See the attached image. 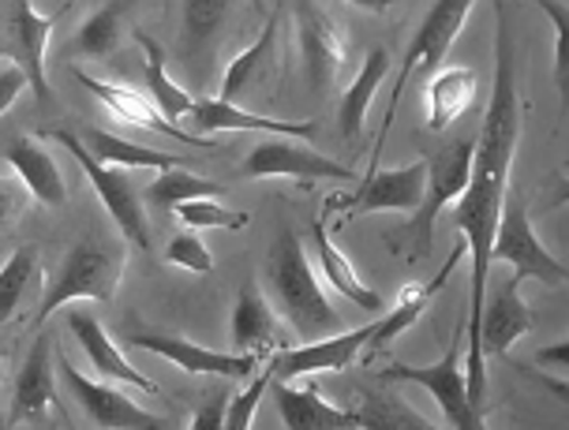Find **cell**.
<instances>
[{
  "mask_svg": "<svg viewBox=\"0 0 569 430\" xmlns=\"http://www.w3.org/2000/svg\"><path fill=\"white\" fill-rule=\"evenodd\" d=\"M232 4L237 0H184V46L191 60L213 49Z\"/></svg>",
  "mask_w": 569,
  "mask_h": 430,
  "instance_id": "cell-31",
  "label": "cell"
},
{
  "mask_svg": "<svg viewBox=\"0 0 569 430\" xmlns=\"http://www.w3.org/2000/svg\"><path fill=\"white\" fill-rule=\"evenodd\" d=\"M60 147H64L71 158L79 161V169H83V177L90 180V188L98 191L101 207L109 210V218L117 221L120 237L128 243H136L139 251H150V221L147 213H142V202L136 188H131V180L120 172V166H106V161H98L94 153L83 139H76L71 131H49Z\"/></svg>",
  "mask_w": 569,
  "mask_h": 430,
  "instance_id": "cell-7",
  "label": "cell"
},
{
  "mask_svg": "<svg viewBox=\"0 0 569 430\" xmlns=\"http://www.w3.org/2000/svg\"><path fill=\"white\" fill-rule=\"evenodd\" d=\"M232 348H237V352L267 356V360L284 348L281 326L270 314V307L259 296L256 284H248V289L237 296V311H232Z\"/></svg>",
  "mask_w": 569,
  "mask_h": 430,
  "instance_id": "cell-25",
  "label": "cell"
},
{
  "mask_svg": "<svg viewBox=\"0 0 569 430\" xmlns=\"http://www.w3.org/2000/svg\"><path fill=\"white\" fill-rule=\"evenodd\" d=\"M120 19H124V0H113V4L98 8L94 16L79 27L76 34V49L90 60H106L117 53L120 46Z\"/></svg>",
  "mask_w": 569,
  "mask_h": 430,
  "instance_id": "cell-34",
  "label": "cell"
},
{
  "mask_svg": "<svg viewBox=\"0 0 569 430\" xmlns=\"http://www.w3.org/2000/svg\"><path fill=\"white\" fill-rule=\"evenodd\" d=\"M278 34H281V12H273L256 42L226 68V76H221V94H218L221 101L248 109L251 98H262V101L273 98V53H278Z\"/></svg>",
  "mask_w": 569,
  "mask_h": 430,
  "instance_id": "cell-15",
  "label": "cell"
},
{
  "mask_svg": "<svg viewBox=\"0 0 569 430\" xmlns=\"http://www.w3.org/2000/svg\"><path fill=\"white\" fill-rule=\"evenodd\" d=\"M476 0H435L431 12L423 16V23L416 27L409 49H405V60H401V71L398 79H393L390 87V106H386V117H382V131H379V142H375V158L382 153L386 147V136H390V124L393 117H398L401 109V98L409 83L416 79H427L435 68L442 64V57L450 53V46L457 42V34H461L465 19H469Z\"/></svg>",
  "mask_w": 569,
  "mask_h": 430,
  "instance_id": "cell-5",
  "label": "cell"
},
{
  "mask_svg": "<svg viewBox=\"0 0 569 430\" xmlns=\"http://www.w3.org/2000/svg\"><path fill=\"white\" fill-rule=\"evenodd\" d=\"M297 34L303 53V76H308L311 94L333 87L345 64V34L333 19L322 12L319 0H297Z\"/></svg>",
  "mask_w": 569,
  "mask_h": 430,
  "instance_id": "cell-13",
  "label": "cell"
},
{
  "mask_svg": "<svg viewBox=\"0 0 569 430\" xmlns=\"http://www.w3.org/2000/svg\"><path fill=\"white\" fill-rule=\"evenodd\" d=\"M352 412L360 427H431L409 404H401L398 397H386V393H363Z\"/></svg>",
  "mask_w": 569,
  "mask_h": 430,
  "instance_id": "cell-35",
  "label": "cell"
},
{
  "mask_svg": "<svg viewBox=\"0 0 569 430\" xmlns=\"http://www.w3.org/2000/svg\"><path fill=\"white\" fill-rule=\"evenodd\" d=\"M491 262H510L513 273H521V278H540L543 284L569 281V270L540 243V237L532 232V221H528V213H525V202L513 199V194L502 202Z\"/></svg>",
  "mask_w": 569,
  "mask_h": 430,
  "instance_id": "cell-9",
  "label": "cell"
},
{
  "mask_svg": "<svg viewBox=\"0 0 569 430\" xmlns=\"http://www.w3.org/2000/svg\"><path fill=\"white\" fill-rule=\"evenodd\" d=\"M270 393L278 401L281 423L289 430H345V427H360L356 423L352 408H333L322 401V389L308 386H292L289 378H273Z\"/></svg>",
  "mask_w": 569,
  "mask_h": 430,
  "instance_id": "cell-20",
  "label": "cell"
},
{
  "mask_svg": "<svg viewBox=\"0 0 569 430\" xmlns=\"http://www.w3.org/2000/svg\"><path fill=\"white\" fill-rule=\"evenodd\" d=\"M386 71H390V57H386V49H371L368 60L360 64V76L352 79V87L341 94V109H338V124H341V136L345 139H356L368 124V106L375 98V90L386 79Z\"/></svg>",
  "mask_w": 569,
  "mask_h": 430,
  "instance_id": "cell-29",
  "label": "cell"
},
{
  "mask_svg": "<svg viewBox=\"0 0 569 430\" xmlns=\"http://www.w3.org/2000/svg\"><path fill=\"white\" fill-rule=\"evenodd\" d=\"M57 363H60V378H64L68 389H71V397L83 404V412L90 416V423H94V427H106V430H158V427H169L161 416L139 408L128 393H120V389L106 386V382H94V378H87L83 371H76V363L64 360V356H60Z\"/></svg>",
  "mask_w": 569,
  "mask_h": 430,
  "instance_id": "cell-12",
  "label": "cell"
},
{
  "mask_svg": "<svg viewBox=\"0 0 569 430\" xmlns=\"http://www.w3.org/2000/svg\"><path fill=\"white\" fill-rule=\"evenodd\" d=\"M469 341V314L457 322L453 330V341H450V352L442 356L439 363L431 367H412V363H390L382 371L386 382H416L423 386L427 393L439 401L442 408V419L457 430H476L483 427V412L472 404V393H469V374H465V356H461V344Z\"/></svg>",
  "mask_w": 569,
  "mask_h": 430,
  "instance_id": "cell-6",
  "label": "cell"
},
{
  "mask_svg": "<svg viewBox=\"0 0 569 430\" xmlns=\"http://www.w3.org/2000/svg\"><path fill=\"white\" fill-rule=\"evenodd\" d=\"M352 8H363V12H375V16H382V12H390L398 0H349Z\"/></svg>",
  "mask_w": 569,
  "mask_h": 430,
  "instance_id": "cell-43",
  "label": "cell"
},
{
  "mask_svg": "<svg viewBox=\"0 0 569 430\" xmlns=\"http://www.w3.org/2000/svg\"><path fill=\"white\" fill-rule=\"evenodd\" d=\"M76 79L83 83L90 94H94L101 106H106L120 124H136V128H154V131H166V136L188 142V147H199V150H218V142L207 139V136H196V131H184L180 124L161 112L154 101H147L142 94H136L131 87H120V83H106V79H94L87 71H76Z\"/></svg>",
  "mask_w": 569,
  "mask_h": 430,
  "instance_id": "cell-17",
  "label": "cell"
},
{
  "mask_svg": "<svg viewBox=\"0 0 569 430\" xmlns=\"http://www.w3.org/2000/svg\"><path fill=\"white\" fill-rule=\"evenodd\" d=\"M57 19L42 16L34 8V0H16L12 12H8V38H4V57L19 60L30 76V90L38 94V101H49V79H46V46L53 34Z\"/></svg>",
  "mask_w": 569,
  "mask_h": 430,
  "instance_id": "cell-16",
  "label": "cell"
},
{
  "mask_svg": "<svg viewBox=\"0 0 569 430\" xmlns=\"http://www.w3.org/2000/svg\"><path fill=\"white\" fill-rule=\"evenodd\" d=\"M27 87H30L27 68L19 64V60H8L4 57V68H0V112L12 109L16 98H19V90H27Z\"/></svg>",
  "mask_w": 569,
  "mask_h": 430,
  "instance_id": "cell-40",
  "label": "cell"
},
{
  "mask_svg": "<svg viewBox=\"0 0 569 430\" xmlns=\"http://www.w3.org/2000/svg\"><path fill=\"white\" fill-rule=\"evenodd\" d=\"M270 382H273V371H270L267 363H262V371L251 374V386L229 401V412H226V427L229 430H248L251 427V419H256V408L262 401V393L270 389Z\"/></svg>",
  "mask_w": 569,
  "mask_h": 430,
  "instance_id": "cell-38",
  "label": "cell"
},
{
  "mask_svg": "<svg viewBox=\"0 0 569 430\" xmlns=\"http://www.w3.org/2000/svg\"><path fill=\"white\" fill-rule=\"evenodd\" d=\"M42 281V262H38L34 243H23L8 254L4 273H0V322H8L16 314V307L23 303V296Z\"/></svg>",
  "mask_w": 569,
  "mask_h": 430,
  "instance_id": "cell-33",
  "label": "cell"
},
{
  "mask_svg": "<svg viewBox=\"0 0 569 430\" xmlns=\"http://www.w3.org/2000/svg\"><path fill=\"white\" fill-rule=\"evenodd\" d=\"M555 23V83L562 94V109L569 106V8H562L558 0H528Z\"/></svg>",
  "mask_w": 569,
  "mask_h": 430,
  "instance_id": "cell-36",
  "label": "cell"
},
{
  "mask_svg": "<svg viewBox=\"0 0 569 430\" xmlns=\"http://www.w3.org/2000/svg\"><path fill=\"white\" fill-rule=\"evenodd\" d=\"M180 221L188 224V229H248V213H232L226 207H218L210 199H191V202H180Z\"/></svg>",
  "mask_w": 569,
  "mask_h": 430,
  "instance_id": "cell-37",
  "label": "cell"
},
{
  "mask_svg": "<svg viewBox=\"0 0 569 430\" xmlns=\"http://www.w3.org/2000/svg\"><path fill=\"white\" fill-rule=\"evenodd\" d=\"M136 42L142 46V53H147V90H150V101H154V106L166 112L172 124L188 120V112L196 109V98H191L180 83H172V79H169L166 53H161V46L150 34H142V30H136Z\"/></svg>",
  "mask_w": 569,
  "mask_h": 430,
  "instance_id": "cell-30",
  "label": "cell"
},
{
  "mask_svg": "<svg viewBox=\"0 0 569 430\" xmlns=\"http://www.w3.org/2000/svg\"><path fill=\"white\" fill-rule=\"evenodd\" d=\"M120 270H124V243H113L106 237H83L60 262V273L49 284L42 307H38L34 326L42 330L46 319H53L60 307H68L71 300L113 303L120 289Z\"/></svg>",
  "mask_w": 569,
  "mask_h": 430,
  "instance_id": "cell-4",
  "label": "cell"
},
{
  "mask_svg": "<svg viewBox=\"0 0 569 430\" xmlns=\"http://www.w3.org/2000/svg\"><path fill=\"white\" fill-rule=\"evenodd\" d=\"M8 166L19 172V180L27 183V191L34 194L42 207H53L60 210L68 202V191H64V177H60V166L53 161L42 142L34 139H12L8 142Z\"/></svg>",
  "mask_w": 569,
  "mask_h": 430,
  "instance_id": "cell-24",
  "label": "cell"
},
{
  "mask_svg": "<svg viewBox=\"0 0 569 430\" xmlns=\"http://www.w3.org/2000/svg\"><path fill=\"white\" fill-rule=\"evenodd\" d=\"M536 360H540L543 367H569V341L540 348V352H536Z\"/></svg>",
  "mask_w": 569,
  "mask_h": 430,
  "instance_id": "cell-42",
  "label": "cell"
},
{
  "mask_svg": "<svg viewBox=\"0 0 569 430\" xmlns=\"http://www.w3.org/2000/svg\"><path fill=\"white\" fill-rule=\"evenodd\" d=\"M87 147L94 153L98 161L106 166H120V169H177V166H188L184 153H166V150H150V147H139V142H128L113 136V131H101V128H87Z\"/></svg>",
  "mask_w": 569,
  "mask_h": 430,
  "instance_id": "cell-28",
  "label": "cell"
},
{
  "mask_svg": "<svg viewBox=\"0 0 569 430\" xmlns=\"http://www.w3.org/2000/svg\"><path fill=\"white\" fill-rule=\"evenodd\" d=\"M480 94V79L472 68H442L427 87V128L446 131L472 109Z\"/></svg>",
  "mask_w": 569,
  "mask_h": 430,
  "instance_id": "cell-26",
  "label": "cell"
},
{
  "mask_svg": "<svg viewBox=\"0 0 569 430\" xmlns=\"http://www.w3.org/2000/svg\"><path fill=\"white\" fill-rule=\"evenodd\" d=\"M166 259L184 266V270H191V273H199V278H210V273H213L210 248L196 237V232H177V237L169 240V248H166Z\"/></svg>",
  "mask_w": 569,
  "mask_h": 430,
  "instance_id": "cell-39",
  "label": "cell"
},
{
  "mask_svg": "<svg viewBox=\"0 0 569 430\" xmlns=\"http://www.w3.org/2000/svg\"><path fill=\"white\" fill-rule=\"evenodd\" d=\"M566 202H569V183H566V188H562V191H558V194H555V202H551V207H566Z\"/></svg>",
  "mask_w": 569,
  "mask_h": 430,
  "instance_id": "cell-45",
  "label": "cell"
},
{
  "mask_svg": "<svg viewBox=\"0 0 569 430\" xmlns=\"http://www.w3.org/2000/svg\"><path fill=\"white\" fill-rule=\"evenodd\" d=\"M226 191L221 183H210V180H202V177H191V172L184 166H177V169H161L154 180H150V188H147V199H150V207H158V210H180V202H191V199H218V194Z\"/></svg>",
  "mask_w": 569,
  "mask_h": 430,
  "instance_id": "cell-32",
  "label": "cell"
},
{
  "mask_svg": "<svg viewBox=\"0 0 569 430\" xmlns=\"http://www.w3.org/2000/svg\"><path fill=\"white\" fill-rule=\"evenodd\" d=\"M540 386H543V389H551L558 401H569V382H562V378H547V374H540Z\"/></svg>",
  "mask_w": 569,
  "mask_h": 430,
  "instance_id": "cell-44",
  "label": "cell"
},
{
  "mask_svg": "<svg viewBox=\"0 0 569 430\" xmlns=\"http://www.w3.org/2000/svg\"><path fill=\"white\" fill-rule=\"evenodd\" d=\"M267 284L273 303L281 307V314L289 319L292 333L308 341H322V337L341 333V319L330 307V300L319 289V278H315L308 251L297 240L292 229H281L278 243L270 248L267 259Z\"/></svg>",
  "mask_w": 569,
  "mask_h": 430,
  "instance_id": "cell-2",
  "label": "cell"
},
{
  "mask_svg": "<svg viewBox=\"0 0 569 430\" xmlns=\"http://www.w3.org/2000/svg\"><path fill=\"white\" fill-rule=\"evenodd\" d=\"M188 124L196 128V136H213V131H267V136H289V139H311L315 124L311 120H300V124H289V120H270L259 117L251 109L229 106L221 98H196V109L188 112Z\"/></svg>",
  "mask_w": 569,
  "mask_h": 430,
  "instance_id": "cell-21",
  "label": "cell"
},
{
  "mask_svg": "<svg viewBox=\"0 0 569 430\" xmlns=\"http://www.w3.org/2000/svg\"><path fill=\"white\" fill-rule=\"evenodd\" d=\"M423 194H427V161H416V166H401V169H371L352 194L327 199L322 213L330 218V213L345 210L341 224H349L352 218L371 210H420Z\"/></svg>",
  "mask_w": 569,
  "mask_h": 430,
  "instance_id": "cell-8",
  "label": "cell"
},
{
  "mask_svg": "<svg viewBox=\"0 0 569 430\" xmlns=\"http://www.w3.org/2000/svg\"><path fill=\"white\" fill-rule=\"evenodd\" d=\"M243 177L248 180L289 177V180H300L303 188H311V180H341V183L360 180L349 166L303 147V142H292L289 136H270L267 142H259V147L248 153V161H243Z\"/></svg>",
  "mask_w": 569,
  "mask_h": 430,
  "instance_id": "cell-10",
  "label": "cell"
},
{
  "mask_svg": "<svg viewBox=\"0 0 569 430\" xmlns=\"http://www.w3.org/2000/svg\"><path fill=\"white\" fill-rule=\"evenodd\" d=\"M311 243H315V254H319V266H322V278L330 281V289H338L345 300H352L356 307H363V311L379 314L382 311V296L368 289V284L360 281V273H356V266L345 259V254L338 251V243L330 240L327 232V221H315L311 229Z\"/></svg>",
  "mask_w": 569,
  "mask_h": 430,
  "instance_id": "cell-27",
  "label": "cell"
},
{
  "mask_svg": "<svg viewBox=\"0 0 569 430\" xmlns=\"http://www.w3.org/2000/svg\"><path fill=\"white\" fill-rule=\"evenodd\" d=\"M57 360H53V337L46 330L38 333L34 348H30L23 371L16 374V393H12V408H8V427L23 423V419H42L46 408L57 404Z\"/></svg>",
  "mask_w": 569,
  "mask_h": 430,
  "instance_id": "cell-19",
  "label": "cell"
},
{
  "mask_svg": "<svg viewBox=\"0 0 569 430\" xmlns=\"http://www.w3.org/2000/svg\"><path fill=\"white\" fill-rule=\"evenodd\" d=\"M528 278L513 273L506 284H498L491 300L483 303V319H480V348L491 360H506V352L521 341V337L536 326V314L528 311V303L521 300V284Z\"/></svg>",
  "mask_w": 569,
  "mask_h": 430,
  "instance_id": "cell-18",
  "label": "cell"
},
{
  "mask_svg": "<svg viewBox=\"0 0 569 430\" xmlns=\"http://www.w3.org/2000/svg\"><path fill=\"white\" fill-rule=\"evenodd\" d=\"M498 38H495V90L487 106L480 139L472 153V180L469 191L457 199L450 224L465 237L472 254V289H469V356H465V374H469L472 404L483 412L487 393V363L480 348V319L487 303V270H491L495 232L502 218L506 188H510V169L517 139H521V101H517V71H513V38L506 4L495 8Z\"/></svg>",
  "mask_w": 569,
  "mask_h": 430,
  "instance_id": "cell-1",
  "label": "cell"
},
{
  "mask_svg": "<svg viewBox=\"0 0 569 430\" xmlns=\"http://www.w3.org/2000/svg\"><path fill=\"white\" fill-rule=\"evenodd\" d=\"M375 337V322L371 326H360V330H349V333H333V337H322V341H308L300 348H281L273 352L267 367L273 371V378H308V374H327V371H349L356 363V356H363V348L371 344Z\"/></svg>",
  "mask_w": 569,
  "mask_h": 430,
  "instance_id": "cell-14",
  "label": "cell"
},
{
  "mask_svg": "<svg viewBox=\"0 0 569 430\" xmlns=\"http://www.w3.org/2000/svg\"><path fill=\"white\" fill-rule=\"evenodd\" d=\"M68 330L76 333L79 344H83L90 367H94L101 378H109V382H120V386H136V389H142V393H158V386L150 382L147 374H139L136 367L124 360V352H120V348L109 341V333L101 330V322L90 311H71L68 314Z\"/></svg>",
  "mask_w": 569,
  "mask_h": 430,
  "instance_id": "cell-22",
  "label": "cell"
},
{
  "mask_svg": "<svg viewBox=\"0 0 569 430\" xmlns=\"http://www.w3.org/2000/svg\"><path fill=\"white\" fill-rule=\"evenodd\" d=\"M472 153L476 139H457L453 147L427 158V194L409 224L398 232H386V248L405 254V259H427L435 240V218L469 191L472 180Z\"/></svg>",
  "mask_w": 569,
  "mask_h": 430,
  "instance_id": "cell-3",
  "label": "cell"
},
{
  "mask_svg": "<svg viewBox=\"0 0 569 430\" xmlns=\"http://www.w3.org/2000/svg\"><path fill=\"white\" fill-rule=\"evenodd\" d=\"M128 348H142L154 352L161 360L177 363L188 374H213V378H251L262 371L267 356L256 352H213V348H199L177 333H128Z\"/></svg>",
  "mask_w": 569,
  "mask_h": 430,
  "instance_id": "cell-11",
  "label": "cell"
},
{
  "mask_svg": "<svg viewBox=\"0 0 569 430\" xmlns=\"http://www.w3.org/2000/svg\"><path fill=\"white\" fill-rule=\"evenodd\" d=\"M229 389H213V401H207L191 419L196 430H210V427H226V412H229Z\"/></svg>",
  "mask_w": 569,
  "mask_h": 430,
  "instance_id": "cell-41",
  "label": "cell"
},
{
  "mask_svg": "<svg viewBox=\"0 0 569 430\" xmlns=\"http://www.w3.org/2000/svg\"><path fill=\"white\" fill-rule=\"evenodd\" d=\"M469 254V243H457L453 254H450V262L442 266V273H435V281H427V284H405L401 296H398V303H393V311L386 314V319L375 322V337H371V344L363 348V356H382L386 348H390L393 337H401L409 326L420 319V314L427 311V303L435 300V292L442 289L446 278L453 273V266Z\"/></svg>",
  "mask_w": 569,
  "mask_h": 430,
  "instance_id": "cell-23",
  "label": "cell"
}]
</instances>
